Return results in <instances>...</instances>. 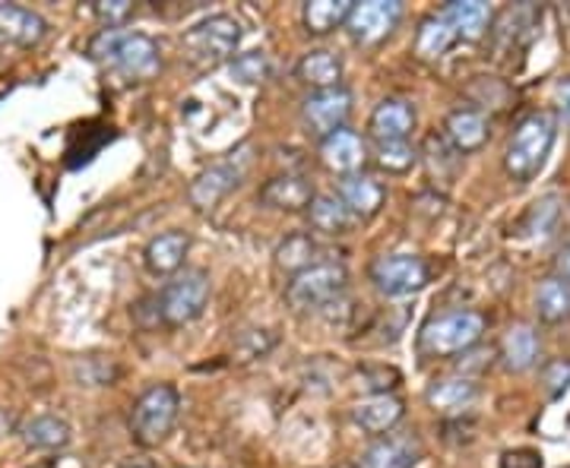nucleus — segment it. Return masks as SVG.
I'll list each match as a JSON object with an SVG mask.
<instances>
[{
  "mask_svg": "<svg viewBox=\"0 0 570 468\" xmlns=\"http://www.w3.org/2000/svg\"><path fill=\"white\" fill-rule=\"evenodd\" d=\"M89 55L124 80H149L163 67L159 45L146 32H127V28H102L89 42Z\"/></svg>",
  "mask_w": 570,
  "mask_h": 468,
  "instance_id": "nucleus-1",
  "label": "nucleus"
},
{
  "mask_svg": "<svg viewBox=\"0 0 570 468\" xmlns=\"http://www.w3.org/2000/svg\"><path fill=\"white\" fill-rule=\"evenodd\" d=\"M368 276L375 282L380 295L387 298H403V295H412L418 288L428 285L432 278V270L422 256L415 253H383L371 263Z\"/></svg>",
  "mask_w": 570,
  "mask_h": 468,
  "instance_id": "nucleus-8",
  "label": "nucleus"
},
{
  "mask_svg": "<svg viewBox=\"0 0 570 468\" xmlns=\"http://www.w3.org/2000/svg\"><path fill=\"white\" fill-rule=\"evenodd\" d=\"M190 250V238L185 231H163L156 235L146 250H143V263L153 276H175L185 266V256Z\"/></svg>",
  "mask_w": 570,
  "mask_h": 468,
  "instance_id": "nucleus-19",
  "label": "nucleus"
},
{
  "mask_svg": "<svg viewBox=\"0 0 570 468\" xmlns=\"http://www.w3.org/2000/svg\"><path fill=\"white\" fill-rule=\"evenodd\" d=\"M213 295V282L206 270H181L165 282L159 295V317L168 327H188L203 317Z\"/></svg>",
  "mask_w": 570,
  "mask_h": 468,
  "instance_id": "nucleus-6",
  "label": "nucleus"
},
{
  "mask_svg": "<svg viewBox=\"0 0 570 468\" xmlns=\"http://www.w3.org/2000/svg\"><path fill=\"white\" fill-rule=\"evenodd\" d=\"M444 134L450 139L454 152L469 156V152H479L485 142H489V117L476 109H457L447 114V124H444Z\"/></svg>",
  "mask_w": 570,
  "mask_h": 468,
  "instance_id": "nucleus-18",
  "label": "nucleus"
},
{
  "mask_svg": "<svg viewBox=\"0 0 570 468\" xmlns=\"http://www.w3.org/2000/svg\"><path fill=\"white\" fill-rule=\"evenodd\" d=\"M457 45V32L454 26L440 16V13H432L418 23V32H415V57L418 60H437L444 57L450 48Z\"/></svg>",
  "mask_w": 570,
  "mask_h": 468,
  "instance_id": "nucleus-27",
  "label": "nucleus"
},
{
  "mask_svg": "<svg viewBox=\"0 0 570 468\" xmlns=\"http://www.w3.org/2000/svg\"><path fill=\"white\" fill-rule=\"evenodd\" d=\"M536 313L543 323H551V327L570 320V285L555 276L543 278L536 288Z\"/></svg>",
  "mask_w": 570,
  "mask_h": 468,
  "instance_id": "nucleus-29",
  "label": "nucleus"
},
{
  "mask_svg": "<svg viewBox=\"0 0 570 468\" xmlns=\"http://www.w3.org/2000/svg\"><path fill=\"white\" fill-rule=\"evenodd\" d=\"M418 459L422 443L415 434H387L361 453L358 468H412Z\"/></svg>",
  "mask_w": 570,
  "mask_h": 468,
  "instance_id": "nucleus-13",
  "label": "nucleus"
},
{
  "mask_svg": "<svg viewBox=\"0 0 570 468\" xmlns=\"http://www.w3.org/2000/svg\"><path fill=\"white\" fill-rule=\"evenodd\" d=\"M349 285V270L343 263H314L289 282L286 301L292 310H321L329 301H336Z\"/></svg>",
  "mask_w": 570,
  "mask_h": 468,
  "instance_id": "nucleus-7",
  "label": "nucleus"
},
{
  "mask_svg": "<svg viewBox=\"0 0 570 468\" xmlns=\"http://www.w3.org/2000/svg\"><path fill=\"white\" fill-rule=\"evenodd\" d=\"M321 162L329 171H336L339 178L346 174H358L365 162H368V142L365 137H358L355 130H336L326 139H321Z\"/></svg>",
  "mask_w": 570,
  "mask_h": 468,
  "instance_id": "nucleus-15",
  "label": "nucleus"
},
{
  "mask_svg": "<svg viewBox=\"0 0 570 468\" xmlns=\"http://www.w3.org/2000/svg\"><path fill=\"white\" fill-rule=\"evenodd\" d=\"M339 468H353V466H339Z\"/></svg>",
  "mask_w": 570,
  "mask_h": 468,
  "instance_id": "nucleus-38",
  "label": "nucleus"
},
{
  "mask_svg": "<svg viewBox=\"0 0 570 468\" xmlns=\"http://www.w3.org/2000/svg\"><path fill=\"white\" fill-rule=\"evenodd\" d=\"M181 396L171 384L149 386L131 409V434L139 446H159L178 424Z\"/></svg>",
  "mask_w": 570,
  "mask_h": 468,
  "instance_id": "nucleus-5",
  "label": "nucleus"
},
{
  "mask_svg": "<svg viewBox=\"0 0 570 468\" xmlns=\"http://www.w3.org/2000/svg\"><path fill=\"white\" fill-rule=\"evenodd\" d=\"M353 114V92L346 85L339 89H326V92H311L301 105V121L308 127V134L317 139H326L336 130H346Z\"/></svg>",
  "mask_w": 570,
  "mask_h": 468,
  "instance_id": "nucleus-10",
  "label": "nucleus"
},
{
  "mask_svg": "<svg viewBox=\"0 0 570 468\" xmlns=\"http://www.w3.org/2000/svg\"><path fill=\"white\" fill-rule=\"evenodd\" d=\"M353 7L355 0H311V3H304V7H301L304 32L324 38V35L336 32L339 26H346Z\"/></svg>",
  "mask_w": 570,
  "mask_h": 468,
  "instance_id": "nucleus-26",
  "label": "nucleus"
},
{
  "mask_svg": "<svg viewBox=\"0 0 570 468\" xmlns=\"http://www.w3.org/2000/svg\"><path fill=\"white\" fill-rule=\"evenodd\" d=\"M92 13L105 28H121L127 23V16L134 13V3L131 0H96Z\"/></svg>",
  "mask_w": 570,
  "mask_h": 468,
  "instance_id": "nucleus-33",
  "label": "nucleus"
},
{
  "mask_svg": "<svg viewBox=\"0 0 570 468\" xmlns=\"http://www.w3.org/2000/svg\"><path fill=\"white\" fill-rule=\"evenodd\" d=\"M48 35L45 16H38L35 10L20 7V3H0V38L32 48Z\"/></svg>",
  "mask_w": 570,
  "mask_h": 468,
  "instance_id": "nucleus-21",
  "label": "nucleus"
},
{
  "mask_svg": "<svg viewBox=\"0 0 570 468\" xmlns=\"http://www.w3.org/2000/svg\"><path fill=\"white\" fill-rule=\"evenodd\" d=\"M403 20V3L400 0H355L353 13L346 20V32L355 45L375 48L383 38L393 35V28Z\"/></svg>",
  "mask_w": 570,
  "mask_h": 468,
  "instance_id": "nucleus-9",
  "label": "nucleus"
},
{
  "mask_svg": "<svg viewBox=\"0 0 570 468\" xmlns=\"http://www.w3.org/2000/svg\"><path fill=\"white\" fill-rule=\"evenodd\" d=\"M440 16L454 26L457 38L466 42H479L491 26V7L482 0H450Z\"/></svg>",
  "mask_w": 570,
  "mask_h": 468,
  "instance_id": "nucleus-24",
  "label": "nucleus"
},
{
  "mask_svg": "<svg viewBox=\"0 0 570 468\" xmlns=\"http://www.w3.org/2000/svg\"><path fill=\"white\" fill-rule=\"evenodd\" d=\"M555 221H558V196H545L529 213V231L545 238V235H551Z\"/></svg>",
  "mask_w": 570,
  "mask_h": 468,
  "instance_id": "nucleus-34",
  "label": "nucleus"
},
{
  "mask_svg": "<svg viewBox=\"0 0 570 468\" xmlns=\"http://www.w3.org/2000/svg\"><path fill=\"white\" fill-rule=\"evenodd\" d=\"M232 77H235L238 83H247V85L267 83V80L272 77L270 57L264 55V52H247V55H238L235 60H232Z\"/></svg>",
  "mask_w": 570,
  "mask_h": 468,
  "instance_id": "nucleus-32",
  "label": "nucleus"
},
{
  "mask_svg": "<svg viewBox=\"0 0 570 468\" xmlns=\"http://www.w3.org/2000/svg\"><path fill=\"white\" fill-rule=\"evenodd\" d=\"M314 184L301 174H279L267 181L257 199L267 206V209H279V213H308L311 203H314Z\"/></svg>",
  "mask_w": 570,
  "mask_h": 468,
  "instance_id": "nucleus-14",
  "label": "nucleus"
},
{
  "mask_svg": "<svg viewBox=\"0 0 570 468\" xmlns=\"http://www.w3.org/2000/svg\"><path fill=\"white\" fill-rule=\"evenodd\" d=\"M555 139H558V117L551 111H529L526 117H519L504 149L507 178L516 184L533 181L548 162Z\"/></svg>",
  "mask_w": 570,
  "mask_h": 468,
  "instance_id": "nucleus-2",
  "label": "nucleus"
},
{
  "mask_svg": "<svg viewBox=\"0 0 570 468\" xmlns=\"http://www.w3.org/2000/svg\"><path fill=\"white\" fill-rule=\"evenodd\" d=\"M336 196L343 199V206L353 213L355 219H371V216H378L380 213V206H383V199H387V191H383V184L375 181L371 174L358 171V174L339 178Z\"/></svg>",
  "mask_w": 570,
  "mask_h": 468,
  "instance_id": "nucleus-16",
  "label": "nucleus"
},
{
  "mask_svg": "<svg viewBox=\"0 0 570 468\" xmlns=\"http://www.w3.org/2000/svg\"><path fill=\"white\" fill-rule=\"evenodd\" d=\"M485 335V317L479 310H447L432 317L418 332L422 358H457L476 349Z\"/></svg>",
  "mask_w": 570,
  "mask_h": 468,
  "instance_id": "nucleus-3",
  "label": "nucleus"
},
{
  "mask_svg": "<svg viewBox=\"0 0 570 468\" xmlns=\"http://www.w3.org/2000/svg\"><path fill=\"white\" fill-rule=\"evenodd\" d=\"M561 117H565V124H568L570 130V80L561 85Z\"/></svg>",
  "mask_w": 570,
  "mask_h": 468,
  "instance_id": "nucleus-37",
  "label": "nucleus"
},
{
  "mask_svg": "<svg viewBox=\"0 0 570 468\" xmlns=\"http://www.w3.org/2000/svg\"><path fill=\"white\" fill-rule=\"evenodd\" d=\"M539 352H543L539 332L533 330L529 323H514L501 339V361L511 374H523V370L536 367Z\"/></svg>",
  "mask_w": 570,
  "mask_h": 468,
  "instance_id": "nucleus-22",
  "label": "nucleus"
},
{
  "mask_svg": "<svg viewBox=\"0 0 570 468\" xmlns=\"http://www.w3.org/2000/svg\"><path fill=\"white\" fill-rule=\"evenodd\" d=\"M308 219H311V228L321 235H346L353 228L355 216L343 206L336 193H317L308 209Z\"/></svg>",
  "mask_w": 570,
  "mask_h": 468,
  "instance_id": "nucleus-28",
  "label": "nucleus"
},
{
  "mask_svg": "<svg viewBox=\"0 0 570 468\" xmlns=\"http://www.w3.org/2000/svg\"><path fill=\"white\" fill-rule=\"evenodd\" d=\"M343 57L329 48H314L295 64V77L308 85L311 92H326V89H339L343 85Z\"/></svg>",
  "mask_w": 570,
  "mask_h": 468,
  "instance_id": "nucleus-20",
  "label": "nucleus"
},
{
  "mask_svg": "<svg viewBox=\"0 0 570 468\" xmlns=\"http://www.w3.org/2000/svg\"><path fill=\"white\" fill-rule=\"evenodd\" d=\"M245 171H247V162L245 165H238L235 159H228V162H219V165L206 168L203 174H197L188 191L193 209H200V213L216 209L219 203H222V196H225L228 191H235V187L242 184Z\"/></svg>",
  "mask_w": 570,
  "mask_h": 468,
  "instance_id": "nucleus-11",
  "label": "nucleus"
},
{
  "mask_svg": "<svg viewBox=\"0 0 570 468\" xmlns=\"http://www.w3.org/2000/svg\"><path fill=\"white\" fill-rule=\"evenodd\" d=\"M545 386L551 396H561L570 386V361H555L545 367Z\"/></svg>",
  "mask_w": 570,
  "mask_h": 468,
  "instance_id": "nucleus-35",
  "label": "nucleus"
},
{
  "mask_svg": "<svg viewBox=\"0 0 570 468\" xmlns=\"http://www.w3.org/2000/svg\"><path fill=\"white\" fill-rule=\"evenodd\" d=\"M403 414H406V406H403L396 396H390V392H375V396L361 399L353 409L355 424H358L365 434H371V437L390 434V431L403 421Z\"/></svg>",
  "mask_w": 570,
  "mask_h": 468,
  "instance_id": "nucleus-17",
  "label": "nucleus"
},
{
  "mask_svg": "<svg viewBox=\"0 0 570 468\" xmlns=\"http://www.w3.org/2000/svg\"><path fill=\"white\" fill-rule=\"evenodd\" d=\"M20 437L29 449H45V453H55L64 449L67 443L74 441V431L64 418L57 414H35L20 424Z\"/></svg>",
  "mask_w": 570,
  "mask_h": 468,
  "instance_id": "nucleus-25",
  "label": "nucleus"
},
{
  "mask_svg": "<svg viewBox=\"0 0 570 468\" xmlns=\"http://www.w3.org/2000/svg\"><path fill=\"white\" fill-rule=\"evenodd\" d=\"M317 244H314V238L311 235H292V238H286L279 248H276V270L279 273H289V276L295 278L299 273L304 270H311L317 260Z\"/></svg>",
  "mask_w": 570,
  "mask_h": 468,
  "instance_id": "nucleus-30",
  "label": "nucleus"
},
{
  "mask_svg": "<svg viewBox=\"0 0 570 468\" xmlns=\"http://www.w3.org/2000/svg\"><path fill=\"white\" fill-rule=\"evenodd\" d=\"M555 278H561L565 285H570V244L558 250V256H555Z\"/></svg>",
  "mask_w": 570,
  "mask_h": 468,
  "instance_id": "nucleus-36",
  "label": "nucleus"
},
{
  "mask_svg": "<svg viewBox=\"0 0 570 468\" xmlns=\"http://www.w3.org/2000/svg\"><path fill=\"white\" fill-rule=\"evenodd\" d=\"M375 162L380 171L387 174H409L418 165V149L409 139H396V142H378L375 149Z\"/></svg>",
  "mask_w": 570,
  "mask_h": 468,
  "instance_id": "nucleus-31",
  "label": "nucleus"
},
{
  "mask_svg": "<svg viewBox=\"0 0 570 468\" xmlns=\"http://www.w3.org/2000/svg\"><path fill=\"white\" fill-rule=\"evenodd\" d=\"M415 130V105L406 99H383L375 105L371 117H368V134L375 142H396V139H409Z\"/></svg>",
  "mask_w": 570,
  "mask_h": 468,
  "instance_id": "nucleus-12",
  "label": "nucleus"
},
{
  "mask_svg": "<svg viewBox=\"0 0 570 468\" xmlns=\"http://www.w3.org/2000/svg\"><path fill=\"white\" fill-rule=\"evenodd\" d=\"M425 399L437 414H462L479 399V386L469 377H444L428 386Z\"/></svg>",
  "mask_w": 570,
  "mask_h": 468,
  "instance_id": "nucleus-23",
  "label": "nucleus"
},
{
  "mask_svg": "<svg viewBox=\"0 0 570 468\" xmlns=\"http://www.w3.org/2000/svg\"><path fill=\"white\" fill-rule=\"evenodd\" d=\"M242 45V23L228 13H216L181 35V52L197 70H213L235 57Z\"/></svg>",
  "mask_w": 570,
  "mask_h": 468,
  "instance_id": "nucleus-4",
  "label": "nucleus"
}]
</instances>
